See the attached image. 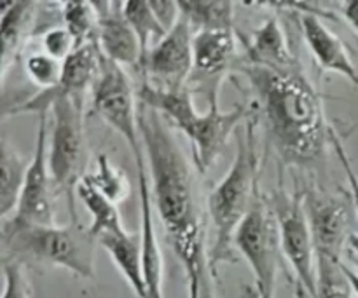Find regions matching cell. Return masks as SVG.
<instances>
[{"label": "cell", "instance_id": "cell-1", "mask_svg": "<svg viewBox=\"0 0 358 298\" xmlns=\"http://www.w3.org/2000/svg\"><path fill=\"white\" fill-rule=\"evenodd\" d=\"M140 133L152 177V199L170 246L182 264L187 298H217L206 243V215L192 164L173 128L157 112L142 107Z\"/></svg>", "mask_w": 358, "mask_h": 298}, {"label": "cell", "instance_id": "cell-2", "mask_svg": "<svg viewBox=\"0 0 358 298\" xmlns=\"http://www.w3.org/2000/svg\"><path fill=\"white\" fill-rule=\"evenodd\" d=\"M241 73L257 94L271 145L283 166L315 170L327 159L332 126L327 122L324 96L301 66L273 70L238 59Z\"/></svg>", "mask_w": 358, "mask_h": 298}, {"label": "cell", "instance_id": "cell-3", "mask_svg": "<svg viewBox=\"0 0 358 298\" xmlns=\"http://www.w3.org/2000/svg\"><path fill=\"white\" fill-rule=\"evenodd\" d=\"M257 115H250L238 136L236 154L226 177L213 187L206 199L210 222L213 229V243L210 248V260L213 271L220 264L236 262L234 236L241 222L261 194V154L257 145Z\"/></svg>", "mask_w": 358, "mask_h": 298}, {"label": "cell", "instance_id": "cell-4", "mask_svg": "<svg viewBox=\"0 0 358 298\" xmlns=\"http://www.w3.org/2000/svg\"><path fill=\"white\" fill-rule=\"evenodd\" d=\"M138 100L142 107L157 112L171 128L187 136L199 173H206L213 166L241 122H247L252 115L247 103H240L229 112H220L219 105H213L206 114H199L187 87L161 89L143 82L138 89Z\"/></svg>", "mask_w": 358, "mask_h": 298}, {"label": "cell", "instance_id": "cell-5", "mask_svg": "<svg viewBox=\"0 0 358 298\" xmlns=\"http://www.w3.org/2000/svg\"><path fill=\"white\" fill-rule=\"evenodd\" d=\"M2 244L6 258L65 269L83 279L94 278V250L98 241L79 222L63 227L14 225L3 222Z\"/></svg>", "mask_w": 358, "mask_h": 298}, {"label": "cell", "instance_id": "cell-6", "mask_svg": "<svg viewBox=\"0 0 358 298\" xmlns=\"http://www.w3.org/2000/svg\"><path fill=\"white\" fill-rule=\"evenodd\" d=\"M52 133L48 142V164L55 191L69 199L72 222H79L76 195L80 181L87 177L86 128H84V100H58L51 108Z\"/></svg>", "mask_w": 358, "mask_h": 298}, {"label": "cell", "instance_id": "cell-7", "mask_svg": "<svg viewBox=\"0 0 358 298\" xmlns=\"http://www.w3.org/2000/svg\"><path fill=\"white\" fill-rule=\"evenodd\" d=\"M234 248L250 265L261 298H275L276 279L283 257L282 239L275 211L262 192L236 230Z\"/></svg>", "mask_w": 358, "mask_h": 298}, {"label": "cell", "instance_id": "cell-8", "mask_svg": "<svg viewBox=\"0 0 358 298\" xmlns=\"http://www.w3.org/2000/svg\"><path fill=\"white\" fill-rule=\"evenodd\" d=\"M280 227L283 257L296 272L299 283L311 298L317 297V250L304 208L303 191L287 192L280 185L268 198Z\"/></svg>", "mask_w": 358, "mask_h": 298}, {"label": "cell", "instance_id": "cell-9", "mask_svg": "<svg viewBox=\"0 0 358 298\" xmlns=\"http://www.w3.org/2000/svg\"><path fill=\"white\" fill-rule=\"evenodd\" d=\"M136 98L138 94L133 89L124 66L103 58L100 75L91 89V114L98 115L108 128L122 136L133 157L143 154Z\"/></svg>", "mask_w": 358, "mask_h": 298}, {"label": "cell", "instance_id": "cell-10", "mask_svg": "<svg viewBox=\"0 0 358 298\" xmlns=\"http://www.w3.org/2000/svg\"><path fill=\"white\" fill-rule=\"evenodd\" d=\"M303 195L317 257L341 262L343 251L353 234L350 232L352 198L350 194H334L317 187L303 188Z\"/></svg>", "mask_w": 358, "mask_h": 298}, {"label": "cell", "instance_id": "cell-11", "mask_svg": "<svg viewBox=\"0 0 358 298\" xmlns=\"http://www.w3.org/2000/svg\"><path fill=\"white\" fill-rule=\"evenodd\" d=\"M236 30H201L194 33V66L187 80L191 93L201 94L208 108L219 105L224 79L238 63Z\"/></svg>", "mask_w": 358, "mask_h": 298}, {"label": "cell", "instance_id": "cell-12", "mask_svg": "<svg viewBox=\"0 0 358 298\" xmlns=\"http://www.w3.org/2000/svg\"><path fill=\"white\" fill-rule=\"evenodd\" d=\"M35 150L30 159L27 180L21 191L16 213L6 222L14 225H56L55 185L48 164V114L38 115Z\"/></svg>", "mask_w": 358, "mask_h": 298}, {"label": "cell", "instance_id": "cell-13", "mask_svg": "<svg viewBox=\"0 0 358 298\" xmlns=\"http://www.w3.org/2000/svg\"><path fill=\"white\" fill-rule=\"evenodd\" d=\"M194 66V30L180 14L173 28L143 56L140 68L161 89H184Z\"/></svg>", "mask_w": 358, "mask_h": 298}, {"label": "cell", "instance_id": "cell-14", "mask_svg": "<svg viewBox=\"0 0 358 298\" xmlns=\"http://www.w3.org/2000/svg\"><path fill=\"white\" fill-rule=\"evenodd\" d=\"M103 54L98 44H87L76 49L63 63V75L58 86L52 89L41 91L31 100L24 101L6 115L14 114H48L58 100H84L86 93L93 89L98 75H100Z\"/></svg>", "mask_w": 358, "mask_h": 298}, {"label": "cell", "instance_id": "cell-15", "mask_svg": "<svg viewBox=\"0 0 358 298\" xmlns=\"http://www.w3.org/2000/svg\"><path fill=\"white\" fill-rule=\"evenodd\" d=\"M98 10V38L103 58L121 66H140L142 44L124 14V2H94Z\"/></svg>", "mask_w": 358, "mask_h": 298}, {"label": "cell", "instance_id": "cell-16", "mask_svg": "<svg viewBox=\"0 0 358 298\" xmlns=\"http://www.w3.org/2000/svg\"><path fill=\"white\" fill-rule=\"evenodd\" d=\"M145 159L143 154L135 156L136 171H138L140 184V239H142V264L143 278H145L147 297L149 298H164L163 283H164V260L161 251L159 241L156 236L154 227V199L152 185L149 181V174L145 170Z\"/></svg>", "mask_w": 358, "mask_h": 298}, {"label": "cell", "instance_id": "cell-17", "mask_svg": "<svg viewBox=\"0 0 358 298\" xmlns=\"http://www.w3.org/2000/svg\"><path fill=\"white\" fill-rule=\"evenodd\" d=\"M301 30L311 54L325 72H334L358 86V70L338 33L325 27L324 20L315 13L301 14Z\"/></svg>", "mask_w": 358, "mask_h": 298}, {"label": "cell", "instance_id": "cell-18", "mask_svg": "<svg viewBox=\"0 0 358 298\" xmlns=\"http://www.w3.org/2000/svg\"><path fill=\"white\" fill-rule=\"evenodd\" d=\"M241 40L245 45V54L241 59L250 65L273 70H292L301 66L290 51L282 24L276 17H268L247 37H241Z\"/></svg>", "mask_w": 358, "mask_h": 298}, {"label": "cell", "instance_id": "cell-19", "mask_svg": "<svg viewBox=\"0 0 358 298\" xmlns=\"http://www.w3.org/2000/svg\"><path fill=\"white\" fill-rule=\"evenodd\" d=\"M98 244L103 248L112 258L117 271L133 290L136 298L147 297L145 278H143V264H142V239L140 232H128L126 229L119 232L105 234L98 237Z\"/></svg>", "mask_w": 358, "mask_h": 298}, {"label": "cell", "instance_id": "cell-20", "mask_svg": "<svg viewBox=\"0 0 358 298\" xmlns=\"http://www.w3.org/2000/svg\"><path fill=\"white\" fill-rule=\"evenodd\" d=\"M37 2L17 0V2L0 3V66H2V80H6L10 65L16 59L20 47L28 30L34 24L37 14Z\"/></svg>", "mask_w": 358, "mask_h": 298}, {"label": "cell", "instance_id": "cell-21", "mask_svg": "<svg viewBox=\"0 0 358 298\" xmlns=\"http://www.w3.org/2000/svg\"><path fill=\"white\" fill-rule=\"evenodd\" d=\"M30 161L24 159L7 140L0 143V216L2 222L16 213Z\"/></svg>", "mask_w": 358, "mask_h": 298}, {"label": "cell", "instance_id": "cell-22", "mask_svg": "<svg viewBox=\"0 0 358 298\" xmlns=\"http://www.w3.org/2000/svg\"><path fill=\"white\" fill-rule=\"evenodd\" d=\"M77 198L80 199V202L90 211L91 225L87 229H90V232L93 234L96 241L98 237L105 236V234L119 232V230L124 229L117 204H114L110 199L100 194L87 178H84L79 187H77Z\"/></svg>", "mask_w": 358, "mask_h": 298}, {"label": "cell", "instance_id": "cell-23", "mask_svg": "<svg viewBox=\"0 0 358 298\" xmlns=\"http://www.w3.org/2000/svg\"><path fill=\"white\" fill-rule=\"evenodd\" d=\"M192 30H234L233 2H178Z\"/></svg>", "mask_w": 358, "mask_h": 298}, {"label": "cell", "instance_id": "cell-24", "mask_svg": "<svg viewBox=\"0 0 358 298\" xmlns=\"http://www.w3.org/2000/svg\"><path fill=\"white\" fill-rule=\"evenodd\" d=\"M63 27L70 31L77 49L87 44H96L98 38V10L94 2H63Z\"/></svg>", "mask_w": 358, "mask_h": 298}, {"label": "cell", "instance_id": "cell-25", "mask_svg": "<svg viewBox=\"0 0 358 298\" xmlns=\"http://www.w3.org/2000/svg\"><path fill=\"white\" fill-rule=\"evenodd\" d=\"M124 14L128 17L129 24L133 27V30L138 35L143 56L168 33L163 24L159 23V20H157L150 2H145V0H129V2H124Z\"/></svg>", "mask_w": 358, "mask_h": 298}, {"label": "cell", "instance_id": "cell-26", "mask_svg": "<svg viewBox=\"0 0 358 298\" xmlns=\"http://www.w3.org/2000/svg\"><path fill=\"white\" fill-rule=\"evenodd\" d=\"M86 178L100 194L110 199L114 204H119L129 198L131 185H129L128 177L117 166H114L105 154L98 156L96 170L93 174H87Z\"/></svg>", "mask_w": 358, "mask_h": 298}, {"label": "cell", "instance_id": "cell-27", "mask_svg": "<svg viewBox=\"0 0 358 298\" xmlns=\"http://www.w3.org/2000/svg\"><path fill=\"white\" fill-rule=\"evenodd\" d=\"M352 285L343 271V260L317 257V297L315 298H353Z\"/></svg>", "mask_w": 358, "mask_h": 298}, {"label": "cell", "instance_id": "cell-28", "mask_svg": "<svg viewBox=\"0 0 358 298\" xmlns=\"http://www.w3.org/2000/svg\"><path fill=\"white\" fill-rule=\"evenodd\" d=\"M63 63L65 61H59L42 51L31 52L24 59V72L31 84L38 86L42 91H48L58 86V82L62 80Z\"/></svg>", "mask_w": 358, "mask_h": 298}, {"label": "cell", "instance_id": "cell-29", "mask_svg": "<svg viewBox=\"0 0 358 298\" xmlns=\"http://www.w3.org/2000/svg\"><path fill=\"white\" fill-rule=\"evenodd\" d=\"M2 298H31V286L24 272V264L16 258H3Z\"/></svg>", "mask_w": 358, "mask_h": 298}, {"label": "cell", "instance_id": "cell-30", "mask_svg": "<svg viewBox=\"0 0 358 298\" xmlns=\"http://www.w3.org/2000/svg\"><path fill=\"white\" fill-rule=\"evenodd\" d=\"M41 49L45 54L65 61L77 49L76 40L65 27H52L45 30L41 37Z\"/></svg>", "mask_w": 358, "mask_h": 298}, {"label": "cell", "instance_id": "cell-31", "mask_svg": "<svg viewBox=\"0 0 358 298\" xmlns=\"http://www.w3.org/2000/svg\"><path fill=\"white\" fill-rule=\"evenodd\" d=\"M331 147L334 149L336 156H338L339 163H341L343 170H345L346 180H348V185H350V198H352L353 209L358 213V174L357 171L353 170V164L352 161H350L348 154H346L345 145H343V142L339 140V135L334 131V129H332V135H331Z\"/></svg>", "mask_w": 358, "mask_h": 298}, {"label": "cell", "instance_id": "cell-32", "mask_svg": "<svg viewBox=\"0 0 358 298\" xmlns=\"http://www.w3.org/2000/svg\"><path fill=\"white\" fill-rule=\"evenodd\" d=\"M150 6H152L157 20H159V23L163 24L166 31H170L177 24V21L180 20V6H178V2H168V0L161 2V0H156V2H150Z\"/></svg>", "mask_w": 358, "mask_h": 298}, {"label": "cell", "instance_id": "cell-33", "mask_svg": "<svg viewBox=\"0 0 358 298\" xmlns=\"http://www.w3.org/2000/svg\"><path fill=\"white\" fill-rule=\"evenodd\" d=\"M341 13L345 20L348 21L350 27L358 35V0H352V2H345L341 7Z\"/></svg>", "mask_w": 358, "mask_h": 298}, {"label": "cell", "instance_id": "cell-34", "mask_svg": "<svg viewBox=\"0 0 358 298\" xmlns=\"http://www.w3.org/2000/svg\"><path fill=\"white\" fill-rule=\"evenodd\" d=\"M343 271H345V274H346V278H348L350 285H352L353 292H355V295L358 297V271H353V269H350L348 265L345 264V262H343Z\"/></svg>", "mask_w": 358, "mask_h": 298}, {"label": "cell", "instance_id": "cell-35", "mask_svg": "<svg viewBox=\"0 0 358 298\" xmlns=\"http://www.w3.org/2000/svg\"><path fill=\"white\" fill-rule=\"evenodd\" d=\"M243 298H261V295H259V292L255 286L245 285L243 286Z\"/></svg>", "mask_w": 358, "mask_h": 298}, {"label": "cell", "instance_id": "cell-36", "mask_svg": "<svg viewBox=\"0 0 358 298\" xmlns=\"http://www.w3.org/2000/svg\"><path fill=\"white\" fill-rule=\"evenodd\" d=\"M348 246L352 248L353 253L358 255V234H355V232L352 234V237H350V241H348Z\"/></svg>", "mask_w": 358, "mask_h": 298}, {"label": "cell", "instance_id": "cell-37", "mask_svg": "<svg viewBox=\"0 0 358 298\" xmlns=\"http://www.w3.org/2000/svg\"><path fill=\"white\" fill-rule=\"evenodd\" d=\"M308 297L310 295H308L306 290H304L299 283H296V298H308Z\"/></svg>", "mask_w": 358, "mask_h": 298}]
</instances>
